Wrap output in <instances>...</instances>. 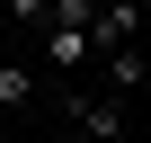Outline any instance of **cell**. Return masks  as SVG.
Instances as JSON below:
<instances>
[{"mask_svg": "<svg viewBox=\"0 0 151 143\" xmlns=\"http://www.w3.org/2000/svg\"><path fill=\"white\" fill-rule=\"evenodd\" d=\"M62 116H71V134L116 143V134H124V90H89V81H71V90H62Z\"/></svg>", "mask_w": 151, "mask_h": 143, "instance_id": "obj_1", "label": "cell"}, {"mask_svg": "<svg viewBox=\"0 0 151 143\" xmlns=\"http://www.w3.org/2000/svg\"><path fill=\"white\" fill-rule=\"evenodd\" d=\"M124 45H142V0H98V18H89V72L107 54H124Z\"/></svg>", "mask_w": 151, "mask_h": 143, "instance_id": "obj_2", "label": "cell"}, {"mask_svg": "<svg viewBox=\"0 0 151 143\" xmlns=\"http://www.w3.org/2000/svg\"><path fill=\"white\" fill-rule=\"evenodd\" d=\"M36 90H45V81H36L27 63H0V116H18V107H36Z\"/></svg>", "mask_w": 151, "mask_h": 143, "instance_id": "obj_3", "label": "cell"}, {"mask_svg": "<svg viewBox=\"0 0 151 143\" xmlns=\"http://www.w3.org/2000/svg\"><path fill=\"white\" fill-rule=\"evenodd\" d=\"M133 81H142V45H124V54L98 63V90H124V98H133Z\"/></svg>", "mask_w": 151, "mask_h": 143, "instance_id": "obj_4", "label": "cell"}, {"mask_svg": "<svg viewBox=\"0 0 151 143\" xmlns=\"http://www.w3.org/2000/svg\"><path fill=\"white\" fill-rule=\"evenodd\" d=\"M9 18L18 27H53V0H9Z\"/></svg>", "mask_w": 151, "mask_h": 143, "instance_id": "obj_5", "label": "cell"}, {"mask_svg": "<svg viewBox=\"0 0 151 143\" xmlns=\"http://www.w3.org/2000/svg\"><path fill=\"white\" fill-rule=\"evenodd\" d=\"M0 63H9V54H0Z\"/></svg>", "mask_w": 151, "mask_h": 143, "instance_id": "obj_6", "label": "cell"}]
</instances>
